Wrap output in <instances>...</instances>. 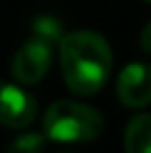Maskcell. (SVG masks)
Returning a JSON list of instances; mask_svg holds the SVG:
<instances>
[{
	"label": "cell",
	"mask_w": 151,
	"mask_h": 153,
	"mask_svg": "<svg viewBox=\"0 0 151 153\" xmlns=\"http://www.w3.org/2000/svg\"><path fill=\"white\" fill-rule=\"evenodd\" d=\"M60 67L67 87L78 96H96L111 73V47L96 31H69L60 40Z\"/></svg>",
	"instance_id": "6da1fadb"
},
{
	"label": "cell",
	"mask_w": 151,
	"mask_h": 153,
	"mask_svg": "<svg viewBox=\"0 0 151 153\" xmlns=\"http://www.w3.org/2000/svg\"><path fill=\"white\" fill-rule=\"evenodd\" d=\"M45 135L54 142H89L105 129V118L89 104L58 100L45 111Z\"/></svg>",
	"instance_id": "7a4b0ae2"
},
{
	"label": "cell",
	"mask_w": 151,
	"mask_h": 153,
	"mask_svg": "<svg viewBox=\"0 0 151 153\" xmlns=\"http://www.w3.org/2000/svg\"><path fill=\"white\" fill-rule=\"evenodd\" d=\"M54 60V42L33 36L16 51L11 62V73L22 84H36L47 76Z\"/></svg>",
	"instance_id": "3957f363"
},
{
	"label": "cell",
	"mask_w": 151,
	"mask_h": 153,
	"mask_svg": "<svg viewBox=\"0 0 151 153\" xmlns=\"http://www.w3.org/2000/svg\"><path fill=\"white\" fill-rule=\"evenodd\" d=\"M38 104L33 96L20 87L0 80V124L9 129H22L36 120Z\"/></svg>",
	"instance_id": "277c9868"
},
{
	"label": "cell",
	"mask_w": 151,
	"mask_h": 153,
	"mask_svg": "<svg viewBox=\"0 0 151 153\" xmlns=\"http://www.w3.org/2000/svg\"><path fill=\"white\" fill-rule=\"evenodd\" d=\"M118 100L129 109H142L151 104V65L131 62L118 76Z\"/></svg>",
	"instance_id": "5b68a950"
},
{
	"label": "cell",
	"mask_w": 151,
	"mask_h": 153,
	"mask_svg": "<svg viewBox=\"0 0 151 153\" xmlns=\"http://www.w3.org/2000/svg\"><path fill=\"white\" fill-rule=\"evenodd\" d=\"M124 151L127 153H151V113H140L127 124Z\"/></svg>",
	"instance_id": "8992f818"
},
{
	"label": "cell",
	"mask_w": 151,
	"mask_h": 153,
	"mask_svg": "<svg viewBox=\"0 0 151 153\" xmlns=\"http://www.w3.org/2000/svg\"><path fill=\"white\" fill-rule=\"evenodd\" d=\"M31 33L54 42V45L56 42L60 45L62 36H65V29H62V22L56 16H38V18L31 22Z\"/></svg>",
	"instance_id": "52a82bcc"
},
{
	"label": "cell",
	"mask_w": 151,
	"mask_h": 153,
	"mask_svg": "<svg viewBox=\"0 0 151 153\" xmlns=\"http://www.w3.org/2000/svg\"><path fill=\"white\" fill-rule=\"evenodd\" d=\"M45 151V138L40 133H25L16 138L9 144L7 153H42Z\"/></svg>",
	"instance_id": "ba28073f"
},
{
	"label": "cell",
	"mask_w": 151,
	"mask_h": 153,
	"mask_svg": "<svg viewBox=\"0 0 151 153\" xmlns=\"http://www.w3.org/2000/svg\"><path fill=\"white\" fill-rule=\"evenodd\" d=\"M140 49L147 56H151V20L142 27V31H140Z\"/></svg>",
	"instance_id": "9c48e42d"
},
{
	"label": "cell",
	"mask_w": 151,
	"mask_h": 153,
	"mask_svg": "<svg viewBox=\"0 0 151 153\" xmlns=\"http://www.w3.org/2000/svg\"><path fill=\"white\" fill-rule=\"evenodd\" d=\"M144 2H149V4H151V0H144Z\"/></svg>",
	"instance_id": "30bf717a"
},
{
	"label": "cell",
	"mask_w": 151,
	"mask_h": 153,
	"mask_svg": "<svg viewBox=\"0 0 151 153\" xmlns=\"http://www.w3.org/2000/svg\"><path fill=\"white\" fill-rule=\"evenodd\" d=\"M62 153H69V151H62Z\"/></svg>",
	"instance_id": "8fae6325"
}]
</instances>
